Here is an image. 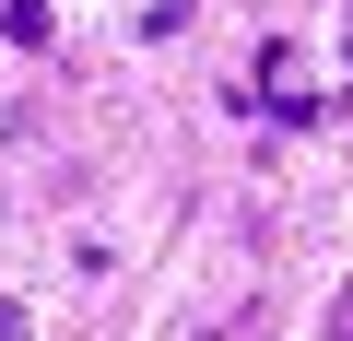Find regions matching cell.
I'll list each match as a JSON object with an SVG mask.
<instances>
[{"label": "cell", "mask_w": 353, "mask_h": 341, "mask_svg": "<svg viewBox=\"0 0 353 341\" xmlns=\"http://www.w3.org/2000/svg\"><path fill=\"white\" fill-rule=\"evenodd\" d=\"M0 36H12V48H48L59 12H48V0H0Z\"/></svg>", "instance_id": "6da1fadb"}, {"label": "cell", "mask_w": 353, "mask_h": 341, "mask_svg": "<svg viewBox=\"0 0 353 341\" xmlns=\"http://www.w3.org/2000/svg\"><path fill=\"white\" fill-rule=\"evenodd\" d=\"M0 341H24V306H12V294H0Z\"/></svg>", "instance_id": "7a4b0ae2"}, {"label": "cell", "mask_w": 353, "mask_h": 341, "mask_svg": "<svg viewBox=\"0 0 353 341\" xmlns=\"http://www.w3.org/2000/svg\"><path fill=\"white\" fill-rule=\"evenodd\" d=\"M330 341H353V294H341V306H330Z\"/></svg>", "instance_id": "3957f363"}]
</instances>
